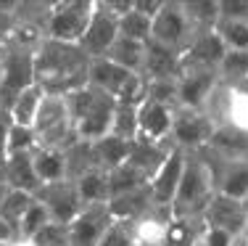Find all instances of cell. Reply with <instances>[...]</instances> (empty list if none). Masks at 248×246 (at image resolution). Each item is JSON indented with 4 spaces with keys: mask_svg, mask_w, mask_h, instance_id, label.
Returning <instances> with one entry per match:
<instances>
[{
    "mask_svg": "<svg viewBox=\"0 0 248 246\" xmlns=\"http://www.w3.org/2000/svg\"><path fill=\"white\" fill-rule=\"evenodd\" d=\"M98 246H138L135 244V233H132V222L114 220L108 225V230L103 233Z\"/></svg>",
    "mask_w": 248,
    "mask_h": 246,
    "instance_id": "39",
    "label": "cell"
},
{
    "mask_svg": "<svg viewBox=\"0 0 248 246\" xmlns=\"http://www.w3.org/2000/svg\"><path fill=\"white\" fill-rule=\"evenodd\" d=\"M14 241H19V230H16V228L0 214V246H8Z\"/></svg>",
    "mask_w": 248,
    "mask_h": 246,
    "instance_id": "43",
    "label": "cell"
},
{
    "mask_svg": "<svg viewBox=\"0 0 248 246\" xmlns=\"http://www.w3.org/2000/svg\"><path fill=\"white\" fill-rule=\"evenodd\" d=\"M111 222L114 217H111L108 204H85L82 212L69 222L72 246H98Z\"/></svg>",
    "mask_w": 248,
    "mask_h": 246,
    "instance_id": "14",
    "label": "cell"
},
{
    "mask_svg": "<svg viewBox=\"0 0 248 246\" xmlns=\"http://www.w3.org/2000/svg\"><path fill=\"white\" fill-rule=\"evenodd\" d=\"M174 106L145 98L138 106V138L148 143H169L174 122Z\"/></svg>",
    "mask_w": 248,
    "mask_h": 246,
    "instance_id": "15",
    "label": "cell"
},
{
    "mask_svg": "<svg viewBox=\"0 0 248 246\" xmlns=\"http://www.w3.org/2000/svg\"><path fill=\"white\" fill-rule=\"evenodd\" d=\"M108 185H111V196H119V193L145 188V185H148V178H145L143 172H138L132 164H122V167H116L108 172Z\"/></svg>",
    "mask_w": 248,
    "mask_h": 246,
    "instance_id": "32",
    "label": "cell"
},
{
    "mask_svg": "<svg viewBox=\"0 0 248 246\" xmlns=\"http://www.w3.org/2000/svg\"><path fill=\"white\" fill-rule=\"evenodd\" d=\"M8 132H11V119L0 116V159H8Z\"/></svg>",
    "mask_w": 248,
    "mask_h": 246,
    "instance_id": "44",
    "label": "cell"
},
{
    "mask_svg": "<svg viewBox=\"0 0 248 246\" xmlns=\"http://www.w3.org/2000/svg\"><path fill=\"white\" fill-rule=\"evenodd\" d=\"M209 156L217 167V193L238 198V201H246V196H248V159L222 162L211 151H209Z\"/></svg>",
    "mask_w": 248,
    "mask_h": 246,
    "instance_id": "19",
    "label": "cell"
},
{
    "mask_svg": "<svg viewBox=\"0 0 248 246\" xmlns=\"http://www.w3.org/2000/svg\"><path fill=\"white\" fill-rule=\"evenodd\" d=\"M32 164L37 172L40 183H58V180H69L66 178V154L61 148H34L32 151Z\"/></svg>",
    "mask_w": 248,
    "mask_h": 246,
    "instance_id": "24",
    "label": "cell"
},
{
    "mask_svg": "<svg viewBox=\"0 0 248 246\" xmlns=\"http://www.w3.org/2000/svg\"><path fill=\"white\" fill-rule=\"evenodd\" d=\"M37 148V135L32 127H21V125H11L8 132V156L14 154H32Z\"/></svg>",
    "mask_w": 248,
    "mask_h": 246,
    "instance_id": "38",
    "label": "cell"
},
{
    "mask_svg": "<svg viewBox=\"0 0 248 246\" xmlns=\"http://www.w3.org/2000/svg\"><path fill=\"white\" fill-rule=\"evenodd\" d=\"M203 222L190 217H172L164 236V246H201Z\"/></svg>",
    "mask_w": 248,
    "mask_h": 246,
    "instance_id": "29",
    "label": "cell"
},
{
    "mask_svg": "<svg viewBox=\"0 0 248 246\" xmlns=\"http://www.w3.org/2000/svg\"><path fill=\"white\" fill-rule=\"evenodd\" d=\"M243 204H246V209H248V196H246V201H243Z\"/></svg>",
    "mask_w": 248,
    "mask_h": 246,
    "instance_id": "51",
    "label": "cell"
},
{
    "mask_svg": "<svg viewBox=\"0 0 248 246\" xmlns=\"http://www.w3.org/2000/svg\"><path fill=\"white\" fill-rule=\"evenodd\" d=\"M214 132H217V125L206 111L177 109L174 122H172V135H169V146L185 151V154L203 151V148H209Z\"/></svg>",
    "mask_w": 248,
    "mask_h": 246,
    "instance_id": "9",
    "label": "cell"
},
{
    "mask_svg": "<svg viewBox=\"0 0 248 246\" xmlns=\"http://www.w3.org/2000/svg\"><path fill=\"white\" fill-rule=\"evenodd\" d=\"M0 48H3V43H0Z\"/></svg>",
    "mask_w": 248,
    "mask_h": 246,
    "instance_id": "52",
    "label": "cell"
},
{
    "mask_svg": "<svg viewBox=\"0 0 248 246\" xmlns=\"http://www.w3.org/2000/svg\"><path fill=\"white\" fill-rule=\"evenodd\" d=\"M217 196V167L211 162L209 151H193L185 154V167L172 201V217H190L201 220Z\"/></svg>",
    "mask_w": 248,
    "mask_h": 246,
    "instance_id": "2",
    "label": "cell"
},
{
    "mask_svg": "<svg viewBox=\"0 0 248 246\" xmlns=\"http://www.w3.org/2000/svg\"><path fill=\"white\" fill-rule=\"evenodd\" d=\"M129 148H132V143H129V140L116 138V135H106V138H100V140H95V143H93L95 162H98L100 169H106V172H111V169L127 164Z\"/></svg>",
    "mask_w": 248,
    "mask_h": 246,
    "instance_id": "27",
    "label": "cell"
},
{
    "mask_svg": "<svg viewBox=\"0 0 248 246\" xmlns=\"http://www.w3.org/2000/svg\"><path fill=\"white\" fill-rule=\"evenodd\" d=\"M48 96V93L43 90V87L34 82V85H29L27 90H21L19 96H16V101L11 103L8 109V119L11 125H21V127H32L34 119H37V111H40V103H43V98Z\"/></svg>",
    "mask_w": 248,
    "mask_h": 246,
    "instance_id": "25",
    "label": "cell"
},
{
    "mask_svg": "<svg viewBox=\"0 0 248 246\" xmlns=\"http://www.w3.org/2000/svg\"><path fill=\"white\" fill-rule=\"evenodd\" d=\"M151 207H153V204H151L148 185H145V188H140V191L119 193V196H111L108 198L111 217H114V220H124V222H132V220L143 217Z\"/></svg>",
    "mask_w": 248,
    "mask_h": 246,
    "instance_id": "23",
    "label": "cell"
},
{
    "mask_svg": "<svg viewBox=\"0 0 248 246\" xmlns=\"http://www.w3.org/2000/svg\"><path fill=\"white\" fill-rule=\"evenodd\" d=\"M222 85H240L248 82V50H227L217 69Z\"/></svg>",
    "mask_w": 248,
    "mask_h": 246,
    "instance_id": "31",
    "label": "cell"
},
{
    "mask_svg": "<svg viewBox=\"0 0 248 246\" xmlns=\"http://www.w3.org/2000/svg\"><path fill=\"white\" fill-rule=\"evenodd\" d=\"M34 204V196L32 193H24V191H16V188H11L8 191V196H5V201L0 204V214H3L5 220L11 222V225L19 230V222L21 217L27 214V209Z\"/></svg>",
    "mask_w": 248,
    "mask_h": 246,
    "instance_id": "36",
    "label": "cell"
},
{
    "mask_svg": "<svg viewBox=\"0 0 248 246\" xmlns=\"http://www.w3.org/2000/svg\"><path fill=\"white\" fill-rule=\"evenodd\" d=\"M8 191H11V188H8V183H0V204L5 201V196H8Z\"/></svg>",
    "mask_w": 248,
    "mask_h": 246,
    "instance_id": "45",
    "label": "cell"
},
{
    "mask_svg": "<svg viewBox=\"0 0 248 246\" xmlns=\"http://www.w3.org/2000/svg\"><path fill=\"white\" fill-rule=\"evenodd\" d=\"M180 3L196 32L217 27V21H219V0H180Z\"/></svg>",
    "mask_w": 248,
    "mask_h": 246,
    "instance_id": "30",
    "label": "cell"
},
{
    "mask_svg": "<svg viewBox=\"0 0 248 246\" xmlns=\"http://www.w3.org/2000/svg\"><path fill=\"white\" fill-rule=\"evenodd\" d=\"M90 58L79 45L56 43L45 37L34 50V82L50 96H69L87 85Z\"/></svg>",
    "mask_w": 248,
    "mask_h": 246,
    "instance_id": "1",
    "label": "cell"
},
{
    "mask_svg": "<svg viewBox=\"0 0 248 246\" xmlns=\"http://www.w3.org/2000/svg\"><path fill=\"white\" fill-rule=\"evenodd\" d=\"M238 244V236L227 230H219V228H206L201 230V246H235Z\"/></svg>",
    "mask_w": 248,
    "mask_h": 246,
    "instance_id": "40",
    "label": "cell"
},
{
    "mask_svg": "<svg viewBox=\"0 0 248 246\" xmlns=\"http://www.w3.org/2000/svg\"><path fill=\"white\" fill-rule=\"evenodd\" d=\"M206 114L217 127H227L240 135H248V82L240 85H222L214 90Z\"/></svg>",
    "mask_w": 248,
    "mask_h": 246,
    "instance_id": "7",
    "label": "cell"
},
{
    "mask_svg": "<svg viewBox=\"0 0 248 246\" xmlns=\"http://www.w3.org/2000/svg\"><path fill=\"white\" fill-rule=\"evenodd\" d=\"M5 183H8V188L37 196V191L43 188V183H40L37 172H34L32 154H14V156L5 159Z\"/></svg>",
    "mask_w": 248,
    "mask_h": 246,
    "instance_id": "21",
    "label": "cell"
},
{
    "mask_svg": "<svg viewBox=\"0 0 248 246\" xmlns=\"http://www.w3.org/2000/svg\"><path fill=\"white\" fill-rule=\"evenodd\" d=\"M8 246H32V241H24V238H19V241H14V244H8Z\"/></svg>",
    "mask_w": 248,
    "mask_h": 246,
    "instance_id": "48",
    "label": "cell"
},
{
    "mask_svg": "<svg viewBox=\"0 0 248 246\" xmlns=\"http://www.w3.org/2000/svg\"><path fill=\"white\" fill-rule=\"evenodd\" d=\"M106 58H111L114 64L124 66L127 72L140 74V72H143V61H145V43L127 40V37H116V43L108 48Z\"/></svg>",
    "mask_w": 248,
    "mask_h": 246,
    "instance_id": "28",
    "label": "cell"
},
{
    "mask_svg": "<svg viewBox=\"0 0 248 246\" xmlns=\"http://www.w3.org/2000/svg\"><path fill=\"white\" fill-rule=\"evenodd\" d=\"M63 98H66L69 114H72V122H74L77 140H90V143H95V140L106 138L111 132L116 98L95 90L93 85H82Z\"/></svg>",
    "mask_w": 248,
    "mask_h": 246,
    "instance_id": "3",
    "label": "cell"
},
{
    "mask_svg": "<svg viewBox=\"0 0 248 246\" xmlns=\"http://www.w3.org/2000/svg\"><path fill=\"white\" fill-rule=\"evenodd\" d=\"M0 183H5V159H0Z\"/></svg>",
    "mask_w": 248,
    "mask_h": 246,
    "instance_id": "47",
    "label": "cell"
},
{
    "mask_svg": "<svg viewBox=\"0 0 248 246\" xmlns=\"http://www.w3.org/2000/svg\"><path fill=\"white\" fill-rule=\"evenodd\" d=\"M34 85V50L16 43H3V74H0V103L8 116L11 103L21 90Z\"/></svg>",
    "mask_w": 248,
    "mask_h": 246,
    "instance_id": "6",
    "label": "cell"
},
{
    "mask_svg": "<svg viewBox=\"0 0 248 246\" xmlns=\"http://www.w3.org/2000/svg\"><path fill=\"white\" fill-rule=\"evenodd\" d=\"M217 87H219V74L214 69L182 64L177 74V109L206 111Z\"/></svg>",
    "mask_w": 248,
    "mask_h": 246,
    "instance_id": "10",
    "label": "cell"
},
{
    "mask_svg": "<svg viewBox=\"0 0 248 246\" xmlns=\"http://www.w3.org/2000/svg\"><path fill=\"white\" fill-rule=\"evenodd\" d=\"M224 53H227V48H224L222 37L217 34V29H201L187 43L185 53H182V64H193V66H203L217 72Z\"/></svg>",
    "mask_w": 248,
    "mask_h": 246,
    "instance_id": "17",
    "label": "cell"
},
{
    "mask_svg": "<svg viewBox=\"0 0 248 246\" xmlns=\"http://www.w3.org/2000/svg\"><path fill=\"white\" fill-rule=\"evenodd\" d=\"M116 37H119V19L111 16L95 0V11H93V19H90V24H87L85 34H82V40H79V48L85 50V56L90 58V61L93 58H103L108 53L111 45L116 43Z\"/></svg>",
    "mask_w": 248,
    "mask_h": 246,
    "instance_id": "13",
    "label": "cell"
},
{
    "mask_svg": "<svg viewBox=\"0 0 248 246\" xmlns=\"http://www.w3.org/2000/svg\"><path fill=\"white\" fill-rule=\"evenodd\" d=\"M235 246H248V241H240V238H238V244H235Z\"/></svg>",
    "mask_w": 248,
    "mask_h": 246,
    "instance_id": "50",
    "label": "cell"
},
{
    "mask_svg": "<svg viewBox=\"0 0 248 246\" xmlns=\"http://www.w3.org/2000/svg\"><path fill=\"white\" fill-rule=\"evenodd\" d=\"M48 222H53L50 214H48V209H45L43 204L34 198V204L27 209V214H24V217H21V222H19V238H24V241H32V238L37 236V233L43 230Z\"/></svg>",
    "mask_w": 248,
    "mask_h": 246,
    "instance_id": "37",
    "label": "cell"
},
{
    "mask_svg": "<svg viewBox=\"0 0 248 246\" xmlns=\"http://www.w3.org/2000/svg\"><path fill=\"white\" fill-rule=\"evenodd\" d=\"M182 167H185V151L180 148H169L167 159L161 162V167L156 169V175L148 180V193H151V204L161 209H172L177 185L182 178Z\"/></svg>",
    "mask_w": 248,
    "mask_h": 246,
    "instance_id": "12",
    "label": "cell"
},
{
    "mask_svg": "<svg viewBox=\"0 0 248 246\" xmlns=\"http://www.w3.org/2000/svg\"><path fill=\"white\" fill-rule=\"evenodd\" d=\"M246 214H248V209H246L243 201L217 193V196L209 201V207H206L201 222H203L206 228H219V230H227V233H232V236L240 238Z\"/></svg>",
    "mask_w": 248,
    "mask_h": 246,
    "instance_id": "16",
    "label": "cell"
},
{
    "mask_svg": "<svg viewBox=\"0 0 248 246\" xmlns=\"http://www.w3.org/2000/svg\"><path fill=\"white\" fill-rule=\"evenodd\" d=\"M193 34H196V29L187 21L180 0H167L164 8L151 21V43H158L174 53H185Z\"/></svg>",
    "mask_w": 248,
    "mask_h": 246,
    "instance_id": "8",
    "label": "cell"
},
{
    "mask_svg": "<svg viewBox=\"0 0 248 246\" xmlns=\"http://www.w3.org/2000/svg\"><path fill=\"white\" fill-rule=\"evenodd\" d=\"M0 74H3V48H0Z\"/></svg>",
    "mask_w": 248,
    "mask_h": 246,
    "instance_id": "49",
    "label": "cell"
},
{
    "mask_svg": "<svg viewBox=\"0 0 248 246\" xmlns=\"http://www.w3.org/2000/svg\"><path fill=\"white\" fill-rule=\"evenodd\" d=\"M182 69V53L164 48L158 43H145V61H143V77L145 80H177Z\"/></svg>",
    "mask_w": 248,
    "mask_h": 246,
    "instance_id": "20",
    "label": "cell"
},
{
    "mask_svg": "<svg viewBox=\"0 0 248 246\" xmlns=\"http://www.w3.org/2000/svg\"><path fill=\"white\" fill-rule=\"evenodd\" d=\"M135 72H127L124 66L114 64L111 58H93L90 61V69H87V85H93L95 90L106 93L111 98H119L124 85L129 82Z\"/></svg>",
    "mask_w": 248,
    "mask_h": 246,
    "instance_id": "18",
    "label": "cell"
},
{
    "mask_svg": "<svg viewBox=\"0 0 248 246\" xmlns=\"http://www.w3.org/2000/svg\"><path fill=\"white\" fill-rule=\"evenodd\" d=\"M169 148L172 146L169 143H148V140H132V148H129V159L127 164H132L138 172H143L145 178H153L156 175V169L161 167V162L167 159Z\"/></svg>",
    "mask_w": 248,
    "mask_h": 246,
    "instance_id": "22",
    "label": "cell"
},
{
    "mask_svg": "<svg viewBox=\"0 0 248 246\" xmlns=\"http://www.w3.org/2000/svg\"><path fill=\"white\" fill-rule=\"evenodd\" d=\"M95 11V0H58L50 3V16L45 24V37L56 43L79 45L82 34Z\"/></svg>",
    "mask_w": 248,
    "mask_h": 246,
    "instance_id": "5",
    "label": "cell"
},
{
    "mask_svg": "<svg viewBox=\"0 0 248 246\" xmlns=\"http://www.w3.org/2000/svg\"><path fill=\"white\" fill-rule=\"evenodd\" d=\"M164 3H167V0H135L132 5H135V11H140L143 16H148V19L153 21V16L164 8Z\"/></svg>",
    "mask_w": 248,
    "mask_h": 246,
    "instance_id": "42",
    "label": "cell"
},
{
    "mask_svg": "<svg viewBox=\"0 0 248 246\" xmlns=\"http://www.w3.org/2000/svg\"><path fill=\"white\" fill-rule=\"evenodd\" d=\"M135 3V0H132ZM119 37H127V40H138V43H148L151 40V19L143 16L140 11H132L124 14L119 19Z\"/></svg>",
    "mask_w": 248,
    "mask_h": 246,
    "instance_id": "35",
    "label": "cell"
},
{
    "mask_svg": "<svg viewBox=\"0 0 248 246\" xmlns=\"http://www.w3.org/2000/svg\"><path fill=\"white\" fill-rule=\"evenodd\" d=\"M37 198L45 209H48L53 222H61V225H69L77 214L82 212V198L79 191H77L74 180H58V183H48L37 191Z\"/></svg>",
    "mask_w": 248,
    "mask_h": 246,
    "instance_id": "11",
    "label": "cell"
},
{
    "mask_svg": "<svg viewBox=\"0 0 248 246\" xmlns=\"http://www.w3.org/2000/svg\"><path fill=\"white\" fill-rule=\"evenodd\" d=\"M240 241H248V214H246V222H243V230H240Z\"/></svg>",
    "mask_w": 248,
    "mask_h": 246,
    "instance_id": "46",
    "label": "cell"
},
{
    "mask_svg": "<svg viewBox=\"0 0 248 246\" xmlns=\"http://www.w3.org/2000/svg\"><path fill=\"white\" fill-rule=\"evenodd\" d=\"M77 191H79L82 204H108L111 198V185H108V172L106 169H90V172L79 175L74 180Z\"/></svg>",
    "mask_w": 248,
    "mask_h": 246,
    "instance_id": "26",
    "label": "cell"
},
{
    "mask_svg": "<svg viewBox=\"0 0 248 246\" xmlns=\"http://www.w3.org/2000/svg\"><path fill=\"white\" fill-rule=\"evenodd\" d=\"M122 140H138V106H127V103H116L114 122H111V132Z\"/></svg>",
    "mask_w": 248,
    "mask_h": 246,
    "instance_id": "33",
    "label": "cell"
},
{
    "mask_svg": "<svg viewBox=\"0 0 248 246\" xmlns=\"http://www.w3.org/2000/svg\"><path fill=\"white\" fill-rule=\"evenodd\" d=\"M34 135H37V148H61L66 151L69 146L77 140L74 132V122L72 114H69L66 98L63 96H45L43 103H40L37 119L32 125Z\"/></svg>",
    "mask_w": 248,
    "mask_h": 246,
    "instance_id": "4",
    "label": "cell"
},
{
    "mask_svg": "<svg viewBox=\"0 0 248 246\" xmlns=\"http://www.w3.org/2000/svg\"><path fill=\"white\" fill-rule=\"evenodd\" d=\"M214 29L222 37V43L227 50H248V21L219 19Z\"/></svg>",
    "mask_w": 248,
    "mask_h": 246,
    "instance_id": "34",
    "label": "cell"
},
{
    "mask_svg": "<svg viewBox=\"0 0 248 246\" xmlns=\"http://www.w3.org/2000/svg\"><path fill=\"white\" fill-rule=\"evenodd\" d=\"M219 19L248 21V0H219Z\"/></svg>",
    "mask_w": 248,
    "mask_h": 246,
    "instance_id": "41",
    "label": "cell"
}]
</instances>
